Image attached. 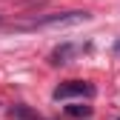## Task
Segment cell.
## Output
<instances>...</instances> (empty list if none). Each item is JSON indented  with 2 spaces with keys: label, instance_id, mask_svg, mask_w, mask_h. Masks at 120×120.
<instances>
[{
  "label": "cell",
  "instance_id": "1",
  "mask_svg": "<svg viewBox=\"0 0 120 120\" xmlns=\"http://www.w3.org/2000/svg\"><path fill=\"white\" fill-rule=\"evenodd\" d=\"M86 20H89L86 11H66V14L43 17V20H37L32 29H63V26H77V23H86Z\"/></svg>",
  "mask_w": 120,
  "mask_h": 120
},
{
  "label": "cell",
  "instance_id": "2",
  "mask_svg": "<svg viewBox=\"0 0 120 120\" xmlns=\"http://www.w3.org/2000/svg\"><path fill=\"white\" fill-rule=\"evenodd\" d=\"M94 94V86H89L83 80H69L63 86L54 89V100H66V97H92Z\"/></svg>",
  "mask_w": 120,
  "mask_h": 120
},
{
  "label": "cell",
  "instance_id": "3",
  "mask_svg": "<svg viewBox=\"0 0 120 120\" xmlns=\"http://www.w3.org/2000/svg\"><path fill=\"white\" fill-rule=\"evenodd\" d=\"M86 46H77V43H63V46H57L54 52H52V63H69V60L74 57V54H80Z\"/></svg>",
  "mask_w": 120,
  "mask_h": 120
},
{
  "label": "cell",
  "instance_id": "4",
  "mask_svg": "<svg viewBox=\"0 0 120 120\" xmlns=\"http://www.w3.org/2000/svg\"><path fill=\"white\" fill-rule=\"evenodd\" d=\"M9 120H43L37 112H32L29 106H11L9 109Z\"/></svg>",
  "mask_w": 120,
  "mask_h": 120
},
{
  "label": "cell",
  "instance_id": "5",
  "mask_svg": "<svg viewBox=\"0 0 120 120\" xmlns=\"http://www.w3.org/2000/svg\"><path fill=\"white\" fill-rule=\"evenodd\" d=\"M66 112L71 117H89V114H92V106H69Z\"/></svg>",
  "mask_w": 120,
  "mask_h": 120
},
{
  "label": "cell",
  "instance_id": "6",
  "mask_svg": "<svg viewBox=\"0 0 120 120\" xmlns=\"http://www.w3.org/2000/svg\"><path fill=\"white\" fill-rule=\"evenodd\" d=\"M117 120H120V117H117Z\"/></svg>",
  "mask_w": 120,
  "mask_h": 120
}]
</instances>
